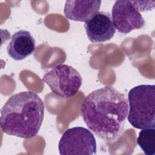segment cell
Wrapping results in <instances>:
<instances>
[{"mask_svg": "<svg viewBox=\"0 0 155 155\" xmlns=\"http://www.w3.org/2000/svg\"><path fill=\"white\" fill-rule=\"evenodd\" d=\"M42 81L47 84L51 91L64 99L74 96L82 85V77L73 67L58 64L46 73Z\"/></svg>", "mask_w": 155, "mask_h": 155, "instance_id": "cell-4", "label": "cell"}, {"mask_svg": "<svg viewBox=\"0 0 155 155\" xmlns=\"http://www.w3.org/2000/svg\"><path fill=\"white\" fill-rule=\"evenodd\" d=\"M128 112L125 95L112 86L91 92L81 107L82 117L88 128L105 142H113L120 137Z\"/></svg>", "mask_w": 155, "mask_h": 155, "instance_id": "cell-1", "label": "cell"}, {"mask_svg": "<svg viewBox=\"0 0 155 155\" xmlns=\"http://www.w3.org/2000/svg\"><path fill=\"white\" fill-rule=\"evenodd\" d=\"M61 155H93L96 153L94 135L86 128L74 127L65 131L58 144Z\"/></svg>", "mask_w": 155, "mask_h": 155, "instance_id": "cell-5", "label": "cell"}, {"mask_svg": "<svg viewBox=\"0 0 155 155\" xmlns=\"http://www.w3.org/2000/svg\"><path fill=\"white\" fill-rule=\"evenodd\" d=\"M130 110L128 120L137 129L155 127V86L139 85L128 94Z\"/></svg>", "mask_w": 155, "mask_h": 155, "instance_id": "cell-3", "label": "cell"}, {"mask_svg": "<svg viewBox=\"0 0 155 155\" xmlns=\"http://www.w3.org/2000/svg\"><path fill=\"white\" fill-rule=\"evenodd\" d=\"M137 142L146 155H155V128L142 129Z\"/></svg>", "mask_w": 155, "mask_h": 155, "instance_id": "cell-10", "label": "cell"}, {"mask_svg": "<svg viewBox=\"0 0 155 155\" xmlns=\"http://www.w3.org/2000/svg\"><path fill=\"white\" fill-rule=\"evenodd\" d=\"M111 14L114 26L121 33L127 34L134 30L142 28L145 24L136 1H116Z\"/></svg>", "mask_w": 155, "mask_h": 155, "instance_id": "cell-6", "label": "cell"}, {"mask_svg": "<svg viewBox=\"0 0 155 155\" xmlns=\"http://www.w3.org/2000/svg\"><path fill=\"white\" fill-rule=\"evenodd\" d=\"M44 116L41 97L33 91H21L10 96L2 107L1 128L8 135L29 139L39 132Z\"/></svg>", "mask_w": 155, "mask_h": 155, "instance_id": "cell-2", "label": "cell"}, {"mask_svg": "<svg viewBox=\"0 0 155 155\" xmlns=\"http://www.w3.org/2000/svg\"><path fill=\"white\" fill-rule=\"evenodd\" d=\"M35 48V41L31 33L28 31L20 30L12 36L7 51L13 59L21 61L31 55Z\"/></svg>", "mask_w": 155, "mask_h": 155, "instance_id": "cell-9", "label": "cell"}, {"mask_svg": "<svg viewBox=\"0 0 155 155\" xmlns=\"http://www.w3.org/2000/svg\"><path fill=\"white\" fill-rule=\"evenodd\" d=\"M101 4V1L97 0H67L64 13L70 20L85 22L99 12Z\"/></svg>", "mask_w": 155, "mask_h": 155, "instance_id": "cell-8", "label": "cell"}, {"mask_svg": "<svg viewBox=\"0 0 155 155\" xmlns=\"http://www.w3.org/2000/svg\"><path fill=\"white\" fill-rule=\"evenodd\" d=\"M87 36L91 42L110 41L116 32L111 16L108 12H99L84 24Z\"/></svg>", "mask_w": 155, "mask_h": 155, "instance_id": "cell-7", "label": "cell"}]
</instances>
